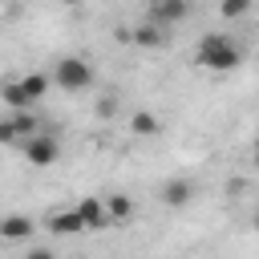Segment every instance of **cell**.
I'll return each instance as SVG.
<instances>
[{
	"label": "cell",
	"instance_id": "cell-1",
	"mask_svg": "<svg viewBox=\"0 0 259 259\" xmlns=\"http://www.w3.org/2000/svg\"><path fill=\"white\" fill-rule=\"evenodd\" d=\"M194 61H198L206 73H231V69H239L243 53H239V45H235L227 32H206V36L198 40V49H194Z\"/></svg>",
	"mask_w": 259,
	"mask_h": 259
},
{
	"label": "cell",
	"instance_id": "cell-2",
	"mask_svg": "<svg viewBox=\"0 0 259 259\" xmlns=\"http://www.w3.org/2000/svg\"><path fill=\"white\" fill-rule=\"evenodd\" d=\"M53 81H57L65 93H81V89L93 85V69H89L81 57H61V61L53 65Z\"/></svg>",
	"mask_w": 259,
	"mask_h": 259
},
{
	"label": "cell",
	"instance_id": "cell-3",
	"mask_svg": "<svg viewBox=\"0 0 259 259\" xmlns=\"http://www.w3.org/2000/svg\"><path fill=\"white\" fill-rule=\"evenodd\" d=\"M190 4L186 0H146V20L162 24V28H174L178 20H186Z\"/></svg>",
	"mask_w": 259,
	"mask_h": 259
},
{
	"label": "cell",
	"instance_id": "cell-4",
	"mask_svg": "<svg viewBox=\"0 0 259 259\" xmlns=\"http://www.w3.org/2000/svg\"><path fill=\"white\" fill-rule=\"evenodd\" d=\"M77 210H81V219H85V231H105V227H113L109 202L97 198V194H85V198L77 202Z\"/></svg>",
	"mask_w": 259,
	"mask_h": 259
},
{
	"label": "cell",
	"instance_id": "cell-5",
	"mask_svg": "<svg viewBox=\"0 0 259 259\" xmlns=\"http://www.w3.org/2000/svg\"><path fill=\"white\" fill-rule=\"evenodd\" d=\"M57 154H61L57 138H49V134H32V138H24V158H28L32 166H53Z\"/></svg>",
	"mask_w": 259,
	"mask_h": 259
},
{
	"label": "cell",
	"instance_id": "cell-6",
	"mask_svg": "<svg viewBox=\"0 0 259 259\" xmlns=\"http://www.w3.org/2000/svg\"><path fill=\"white\" fill-rule=\"evenodd\" d=\"M194 182L190 178H170V182H162V202L166 206H186L190 198H194Z\"/></svg>",
	"mask_w": 259,
	"mask_h": 259
},
{
	"label": "cell",
	"instance_id": "cell-7",
	"mask_svg": "<svg viewBox=\"0 0 259 259\" xmlns=\"http://www.w3.org/2000/svg\"><path fill=\"white\" fill-rule=\"evenodd\" d=\"M166 40H170V32H166L162 24H154V20H146V24L134 28V45H138V49H162Z\"/></svg>",
	"mask_w": 259,
	"mask_h": 259
},
{
	"label": "cell",
	"instance_id": "cell-8",
	"mask_svg": "<svg viewBox=\"0 0 259 259\" xmlns=\"http://www.w3.org/2000/svg\"><path fill=\"white\" fill-rule=\"evenodd\" d=\"M49 231H57V235H81L85 231V219H81L77 206L73 210H57V214H49Z\"/></svg>",
	"mask_w": 259,
	"mask_h": 259
},
{
	"label": "cell",
	"instance_id": "cell-9",
	"mask_svg": "<svg viewBox=\"0 0 259 259\" xmlns=\"http://www.w3.org/2000/svg\"><path fill=\"white\" fill-rule=\"evenodd\" d=\"M130 134H138V138H154V134H162V117L150 113V109H138V113H130Z\"/></svg>",
	"mask_w": 259,
	"mask_h": 259
},
{
	"label": "cell",
	"instance_id": "cell-10",
	"mask_svg": "<svg viewBox=\"0 0 259 259\" xmlns=\"http://www.w3.org/2000/svg\"><path fill=\"white\" fill-rule=\"evenodd\" d=\"M0 235H4L8 243H20V239H32V219H24V214H8V219L0 223Z\"/></svg>",
	"mask_w": 259,
	"mask_h": 259
},
{
	"label": "cell",
	"instance_id": "cell-11",
	"mask_svg": "<svg viewBox=\"0 0 259 259\" xmlns=\"http://www.w3.org/2000/svg\"><path fill=\"white\" fill-rule=\"evenodd\" d=\"M105 202H109L113 223H130V219H134V198H130V194H105Z\"/></svg>",
	"mask_w": 259,
	"mask_h": 259
},
{
	"label": "cell",
	"instance_id": "cell-12",
	"mask_svg": "<svg viewBox=\"0 0 259 259\" xmlns=\"http://www.w3.org/2000/svg\"><path fill=\"white\" fill-rule=\"evenodd\" d=\"M4 105L8 109H32V101H28V93H24L20 81H4Z\"/></svg>",
	"mask_w": 259,
	"mask_h": 259
},
{
	"label": "cell",
	"instance_id": "cell-13",
	"mask_svg": "<svg viewBox=\"0 0 259 259\" xmlns=\"http://www.w3.org/2000/svg\"><path fill=\"white\" fill-rule=\"evenodd\" d=\"M20 85H24L28 101H40V97L49 93V77H45V73H28V77H20Z\"/></svg>",
	"mask_w": 259,
	"mask_h": 259
},
{
	"label": "cell",
	"instance_id": "cell-14",
	"mask_svg": "<svg viewBox=\"0 0 259 259\" xmlns=\"http://www.w3.org/2000/svg\"><path fill=\"white\" fill-rule=\"evenodd\" d=\"M251 12V0H219V16L223 20H239Z\"/></svg>",
	"mask_w": 259,
	"mask_h": 259
},
{
	"label": "cell",
	"instance_id": "cell-15",
	"mask_svg": "<svg viewBox=\"0 0 259 259\" xmlns=\"http://www.w3.org/2000/svg\"><path fill=\"white\" fill-rule=\"evenodd\" d=\"M28 259H57V255H53V251H45V247H32V251H28Z\"/></svg>",
	"mask_w": 259,
	"mask_h": 259
},
{
	"label": "cell",
	"instance_id": "cell-16",
	"mask_svg": "<svg viewBox=\"0 0 259 259\" xmlns=\"http://www.w3.org/2000/svg\"><path fill=\"white\" fill-rule=\"evenodd\" d=\"M251 158H255V166H259V142H255V150H251Z\"/></svg>",
	"mask_w": 259,
	"mask_h": 259
},
{
	"label": "cell",
	"instance_id": "cell-17",
	"mask_svg": "<svg viewBox=\"0 0 259 259\" xmlns=\"http://www.w3.org/2000/svg\"><path fill=\"white\" fill-rule=\"evenodd\" d=\"M255 231H259V210H255Z\"/></svg>",
	"mask_w": 259,
	"mask_h": 259
}]
</instances>
